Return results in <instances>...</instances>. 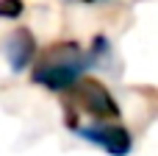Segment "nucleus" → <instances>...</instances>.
<instances>
[{
  "label": "nucleus",
  "instance_id": "1",
  "mask_svg": "<svg viewBox=\"0 0 158 156\" xmlns=\"http://www.w3.org/2000/svg\"><path fill=\"white\" fill-rule=\"evenodd\" d=\"M92 61H94L92 53L83 50L78 42H56L42 53H36L31 81L50 92H67L78 78H83Z\"/></svg>",
  "mask_w": 158,
  "mask_h": 156
},
{
  "label": "nucleus",
  "instance_id": "2",
  "mask_svg": "<svg viewBox=\"0 0 158 156\" xmlns=\"http://www.w3.org/2000/svg\"><path fill=\"white\" fill-rule=\"evenodd\" d=\"M67 126L75 131L78 128V114H89L94 120H117L119 117V103L114 95L94 78H78L67 89Z\"/></svg>",
  "mask_w": 158,
  "mask_h": 156
},
{
  "label": "nucleus",
  "instance_id": "3",
  "mask_svg": "<svg viewBox=\"0 0 158 156\" xmlns=\"http://www.w3.org/2000/svg\"><path fill=\"white\" fill-rule=\"evenodd\" d=\"M78 137L89 140L92 145L103 148L106 154L111 156H128L133 148V137L128 128L117 126V123H108V120H94L92 126H78L75 128Z\"/></svg>",
  "mask_w": 158,
  "mask_h": 156
},
{
  "label": "nucleus",
  "instance_id": "4",
  "mask_svg": "<svg viewBox=\"0 0 158 156\" xmlns=\"http://www.w3.org/2000/svg\"><path fill=\"white\" fill-rule=\"evenodd\" d=\"M3 53H6L8 67H11L14 73L28 70V67L33 64V59H36V39H33V33H31L25 25L14 28V31L6 36V42H3Z\"/></svg>",
  "mask_w": 158,
  "mask_h": 156
},
{
  "label": "nucleus",
  "instance_id": "5",
  "mask_svg": "<svg viewBox=\"0 0 158 156\" xmlns=\"http://www.w3.org/2000/svg\"><path fill=\"white\" fill-rule=\"evenodd\" d=\"M22 11H25L22 0H0V17L3 20H19Z\"/></svg>",
  "mask_w": 158,
  "mask_h": 156
},
{
  "label": "nucleus",
  "instance_id": "6",
  "mask_svg": "<svg viewBox=\"0 0 158 156\" xmlns=\"http://www.w3.org/2000/svg\"><path fill=\"white\" fill-rule=\"evenodd\" d=\"M81 3H97V0H81Z\"/></svg>",
  "mask_w": 158,
  "mask_h": 156
}]
</instances>
